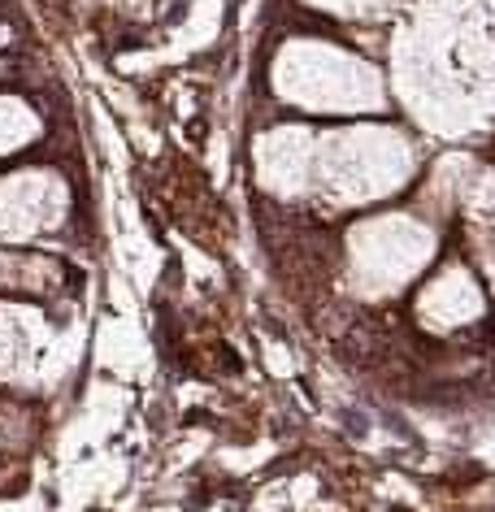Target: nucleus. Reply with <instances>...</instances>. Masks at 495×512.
Masks as SVG:
<instances>
[{
	"label": "nucleus",
	"instance_id": "nucleus-1",
	"mask_svg": "<svg viewBox=\"0 0 495 512\" xmlns=\"http://www.w3.org/2000/svg\"><path fill=\"white\" fill-rule=\"evenodd\" d=\"M317 9L326 14H344V18H374L378 14V0H313Z\"/></svg>",
	"mask_w": 495,
	"mask_h": 512
}]
</instances>
